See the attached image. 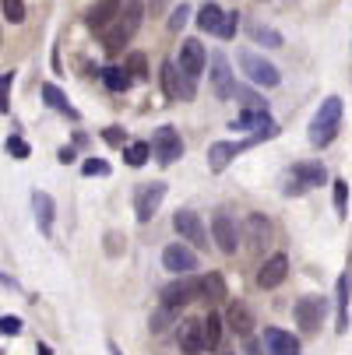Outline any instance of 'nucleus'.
I'll list each match as a JSON object with an SVG mask.
<instances>
[{
    "instance_id": "29",
    "label": "nucleus",
    "mask_w": 352,
    "mask_h": 355,
    "mask_svg": "<svg viewBox=\"0 0 352 355\" xmlns=\"http://www.w3.org/2000/svg\"><path fill=\"white\" fill-rule=\"evenodd\" d=\"M99 78H103V85H106L110 92H127V88H131V74H127L124 67H106Z\"/></svg>"
},
{
    "instance_id": "38",
    "label": "nucleus",
    "mask_w": 352,
    "mask_h": 355,
    "mask_svg": "<svg viewBox=\"0 0 352 355\" xmlns=\"http://www.w3.org/2000/svg\"><path fill=\"white\" fill-rule=\"evenodd\" d=\"M11 81H15L11 71H8V74H0V113H8V88H11Z\"/></svg>"
},
{
    "instance_id": "23",
    "label": "nucleus",
    "mask_w": 352,
    "mask_h": 355,
    "mask_svg": "<svg viewBox=\"0 0 352 355\" xmlns=\"http://www.w3.org/2000/svg\"><path fill=\"white\" fill-rule=\"evenodd\" d=\"M141 18H144V4H141V0H124V15L117 18V25L134 39V32L141 28Z\"/></svg>"
},
{
    "instance_id": "20",
    "label": "nucleus",
    "mask_w": 352,
    "mask_h": 355,
    "mask_svg": "<svg viewBox=\"0 0 352 355\" xmlns=\"http://www.w3.org/2000/svg\"><path fill=\"white\" fill-rule=\"evenodd\" d=\"M292 183H299L303 190L324 187V183H328V173H324L321 162H296V166H292Z\"/></svg>"
},
{
    "instance_id": "18",
    "label": "nucleus",
    "mask_w": 352,
    "mask_h": 355,
    "mask_svg": "<svg viewBox=\"0 0 352 355\" xmlns=\"http://www.w3.org/2000/svg\"><path fill=\"white\" fill-rule=\"evenodd\" d=\"M212 88H215V95H219V98H233L236 81H233L229 60H226L222 53H215V57H212Z\"/></svg>"
},
{
    "instance_id": "46",
    "label": "nucleus",
    "mask_w": 352,
    "mask_h": 355,
    "mask_svg": "<svg viewBox=\"0 0 352 355\" xmlns=\"http://www.w3.org/2000/svg\"><path fill=\"white\" fill-rule=\"evenodd\" d=\"M0 355H4V352H0Z\"/></svg>"
},
{
    "instance_id": "11",
    "label": "nucleus",
    "mask_w": 352,
    "mask_h": 355,
    "mask_svg": "<svg viewBox=\"0 0 352 355\" xmlns=\"http://www.w3.org/2000/svg\"><path fill=\"white\" fill-rule=\"evenodd\" d=\"M120 8H124V0H95V4L85 11V25L92 32H106L120 18Z\"/></svg>"
},
{
    "instance_id": "34",
    "label": "nucleus",
    "mask_w": 352,
    "mask_h": 355,
    "mask_svg": "<svg viewBox=\"0 0 352 355\" xmlns=\"http://www.w3.org/2000/svg\"><path fill=\"white\" fill-rule=\"evenodd\" d=\"M127 74H131V81L134 78H148V67H144V53H131L127 57V67H124Z\"/></svg>"
},
{
    "instance_id": "41",
    "label": "nucleus",
    "mask_w": 352,
    "mask_h": 355,
    "mask_svg": "<svg viewBox=\"0 0 352 355\" xmlns=\"http://www.w3.org/2000/svg\"><path fill=\"white\" fill-rule=\"evenodd\" d=\"M0 331H4V334H18L22 331V320L18 317H0Z\"/></svg>"
},
{
    "instance_id": "40",
    "label": "nucleus",
    "mask_w": 352,
    "mask_h": 355,
    "mask_svg": "<svg viewBox=\"0 0 352 355\" xmlns=\"http://www.w3.org/2000/svg\"><path fill=\"white\" fill-rule=\"evenodd\" d=\"M8 151H15L18 159H25V155H28V144H25L22 137H8Z\"/></svg>"
},
{
    "instance_id": "36",
    "label": "nucleus",
    "mask_w": 352,
    "mask_h": 355,
    "mask_svg": "<svg viewBox=\"0 0 352 355\" xmlns=\"http://www.w3.org/2000/svg\"><path fill=\"white\" fill-rule=\"evenodd\" d=\"M187 18H190V8L180 0V4L173 8V18H169V32H180V28L187 25Z\"/></svg>"
},
{
    "instance_id": "4",
    "label": "nucleus",
    "mask_w": 352,
    "mask_h": 355,
    "mask_svg": "<svg viewBox=\"0 0 352 355\" xmlns=\"http://www.w3.org/2000/svg\"><path fill=\"white\" fill-rule=\"evenodd\" d=\"M265 137H275V134H254V137H246V141H215V144L208 148V169H212V173H222L236 155H243L246 148H254V144L265 141Z\"/></svg>"
},
{
    "instance_id": "1",
    "label": "nucleus",
    "mask_w": 352,
    "mask_h": 355,
    "mask_svg": "<svg viewBox=\"0 0 352 355\" xmlns=\"http://www.w3.org/2000/svg\"><path fill=\"white\" fill-rule=\"evenodd\" d=\"M338 127H342V98L328 95L321 103V110L314 113V120H310V144L314 148H328L338 137Z\"/></svg>"
},
{
    "instance_id": "17",
    "label": "nucleus",
    "mask_w": 352,
    "mask_h": 355,
    "mask_svg": "<svg viewBox=\"0 0 352 355\" xmlns=\"http://www.w3.org/2000/svg\"><path fill=\"white\" fill-rule=\"evenodd\" d=\"M222 324H229V331L240 334V338H250V334H254V327H258V324H254V313H250L240 299L229 302V310H226V320H222Z\"/></svg>"
},
{
    "instance_id": "19",
    "label": "nucleus",
    "mask_w": 352,
    "mask_h": 355,
    "mask_svg": "<svg viewBox=\"0 0 352 355\" xmlns=\"http://www.w3.org/2000/svg\"><path fill=\"white\" fill-rule=\"evenodd\" d=\"M32 208H35V222H39L42 236H53V211H57L53 197H49L46 190H35L32 193Z\"/></svg>"
},
{
    "instance_id": "44",
    "label": "nucleus",
    "mask_w": 352,
    "mask_h": 355,
    "mask_svg": "<svg viewBox=\"0 0 352 355\" xmlns=\"http://www.w3.org/2000/svg\"><path fill=\"white\" fill-rule=\"evenodd\" d=\"M35 355H53V352H49V345H35Z\"/></svg>"
},
{
    "instance_id": "39",
    "label": "nucleus",
    "mask_w": 352,
    "mask_h": 355,
    "mask_svg": "<svg viewBox=\"0 0 352 355\" xmlns=\"http://www.w3.org/2000/svg\"><path fill=\"white\" fill-rule=\"evenodd\" d=\"M103 137H106V144H113V148H124V141H127L120 127H106V130H103Z\"/></svg>"
},
{
    "instance_id": "7",
    "label": "nucleus",
    "mask_w": 352,
    "mask_h": 355,
    "mask_svg": "<svg viewBox=\"0 0 352 355\" xmlns=\"http://www.w3.org/2000/svg\"><path fill=\"white\" fill-rule=\"evenodd\" d=\"M162 200H166V183H162V180L144 183V187L137 190V197H134V215H137V222H152Z\"/></svg>"
},
{
    "instance_id": "9",
    "label": "nucleus",
    "mask_w": 352,
    "mask_h": 355,
    "mask_svg": "<svg viewBox=\"0 0 352 355\" xmlns=\"http://www.w3.org/2000/svg\"><path fill=\"white\" fill-rule=\"evenodd\" d=\"M205 64H208V53H205V46H201L197 39H183L180 42V74L197 81L201 74H205Z\"/></svg>"
},
{
    "instance_id": "2",
    "label": "nucleus",
    "mask_w": 352,
    "mask_h": 355,
    "mask_svg": "<svg viewBox=\"0 0 352 355\" xmlns=\"http://www.w3.org/2000/svg\"><path fill=\"white\" fill-rule=\"evenodd\" d=\"M240 71L246 74V81H254L258 88H275L282 85V74L271 60H265L261 53H254V49H243L240 53Z\"/></svg>"
},
{
    "instance_id": "33",
    "label": "nucleus",
    "mask_w": 352,
    "mask_h": 355,
    "mask_svg": "<svg viewBox=\"0 0 352 355\" xmlns=\"http://www.w3.org/2000/svg\"><path fill=\"white\" fill-rule=\"evenodd\" d=\"M162 92H166L169 98H176V64H173V60L162 64Z\"/></svg>"
},
{
    "instance_id": "27",
    "label": "nucleus",
    "mask_w": 352,
    "mask_h": 355,
    "mask_svg": "<svg viewBox=\"0 0 352 355\" xmlns=\"http://www.w3.org/2000/svg\"><path fill=\"white\" fill-rule=\"evenodd\" d=\"M148 155H152V144H144V141H134V144H124V162L141 169L148 162Z\"/></svg>"
},
{
    "instance_id": "25",
    "label": "nucleus",
    "mask_w": 352,
    "mask_h": 355,
    "mask_svg": "<svg viewBox=\"0 0 352 355\" xmlns=\"http://www.w3.org/2000/svg\"><path fill=\"white\" fill-rule=\"evenodd\" d=\"M180 324V310H173V306H156V313H152V320H148V327H152V334H162V331H169V327H176Z\"/></svg>"
},
{
    "instance_id": "14",
    "label": "nucleus",
    "mask_w": 352,
    "mask_h": 355,
    "mask_svg": "<svg viewBox=\"0 0 352 355\" xmlns=\"http://www.w3.org/2000/svg\"><path fill=\"white\" fill-rule=\"evenodd\" d=\"M285 278H289V257L285 253H271V257L261 264V271H258V285L261 288H278Z\"/></svg>"
},
{
    "instance_id": "28",
    "label": "nucleus",
    "mask_w": 352,
    "mask_h": 355,
    "mask_svg": "<svg viewBox=\"0 0 352 355\" xmlns=\"http://www.w3.org/2000/svg\"><path fill=\"white\" fill-rule=\"evenodd\" d=\"M250 35H254V42H265L268 49H282L285 46L282 32H275L271 25H250Z\"/></svg>"
},
{
    "instance_id": "24",
    "label": "nucleus",
    "mask_w": 352,
    "mask_h": 355,
    "mask_svg": "<svg viewBox=\"0 0 352 355\" xmlns=\"http://www.w3.org/2000/svg\"><path fill=\"white\" fill-rule=\"evenodd\" d=\"M201 341H205V352L219 348V341H222V317L219 313H208L201 320Z\"/></svg>"
},
{
    "instance_id": "43",
    "label": "nucleus",
    "mask_w": 352,
    "mask_h": 355,
    "mask_svg": "<svg viewBox=\"0 0 352 355\" xmlns=\"http://www.w3.org/2000/svg\"><path fill=\"white\" fill-rule=\"evenodd\" d=\"M60 162H64V166L74 162V148H60Z\"/></svg>"
},
{
    "instance_id": "5",
    "label": "nucleus",
    "mask_w": 352,
    "mask_h": 355,
    "mask_svg": "<svg viewBox=\"0 0 352 355\" xmlns=\"http://www.w3.org/2000/svg\"><path fill=\"white\" fill-rule=\"evenodd\" d=\"M152 155H156L159 166H173V162L183 155V137H180L176 127L166 123V127L156 130V137H152Z\"/></svg>"
},
{
    "instance_id": "30",
    "label": "nucleus",
    "mask_w": 352,
    "mask_h": 355,
    "mask_svg": "<svg viewBox=\"0 0 352 355\" xmlns=\"http://www.w3.org/2000/svg\"><path fill=\"white\" fill-rule=\"evenodd\" d=\"M42 98H46V103L53 106V110H60V113H67V116H78V113L67 106V95H64L57 85H42Z\"/></svg>"
},
{
    "instance_id": "31",
    "label": "nucleus",
    "mask_w": 352,
    "mask_h": 355,
    "mask_svg": "<svg viewBox=\"0 0 352 355\" xmlns=\"http://www.w3.org/2000/svg\"><path fill=\"white\" fill-rule=\"evenodd\" d=\"M0 8H4V18L11 25H22L25 21V0H0Z\"/></svg>"
},
{
    "instance_id": "13",
    "label": "nucleus",
    "mask_w": 352,
    "mask_h": 355,
    "mask_svg": "<svg viewBox=\"0 0 352 355\" xmlns=\"http://www.w3.org/2000/svg\"><path fill=\"white\" fill-rule=\"evenodd\" d=\"M240 239H246V246H254V250H265L271 243V222H268V215L250 211L243 218V236Z\"/></svg>"
},
{
    "instance_id": "21",
    "label": "nucleus",
    "mask_w": 352,
    "mask_h": 355,
    "mask_svg": "<svg viewBox=\"0 0 352 355\" xmlns=\"http://www.w3.org/2000/svg\"><path fill=\"white\" fill-rule=\"evenodd\" d=\"M197 295H205L208 302H222V299H229V292H226V278H222L219 271H208L205 278H197Z\"/></svg>"
},
{
    "instance_id": "22",
    "label": "nucleus",
    "mask_w": 352,
    "mask_h": 355,
    "mask_svg": "<svg viewBox=\"0 0 352 355\" xmlns=\"http://www.w3.org/2000/svg\"><path fill=\"white\" fill-rule=\"evenodd\" d=\"M349 292H352V278L349 275H342L338 278V288H335V302H338V334H345L349 331Z\"/></svg>"
},
{
    "instance_id": "3",
    "label": "nucleus",
    "mask_w": 352,
    "mask_h": 355,
    "mask_svg": "<svg viewBox=\"0 0 352 355\" xmlns=\"http://www.w3.org/2000/svg\"><path fill=\"white\" fill-rule=\"evenodd\" d=\"M173 229H176L180 243H187L190 250H208V229H205V222H201L197 211L180 208V211L173 215Z\"/></svg>"
},
{
    "instance_id": "10",
    "label": "nucleus",
    "mask_w": 352,
    "mask_h": 355,
    "mask_svg": "<svg viewBox=\"0 0 352 355\" xmlns=\"http://www.w3.org/2000/svg\"><path fill=\"white\" fill-rule=\"evenodd\" d=\"M292 317H296V324L303 327L307 334H314V331L321 327V320H324V299H317V295H303V299H296Z\"/></svg>"
},
{
    "instance_id": "15",
    "label": "nucleus",
    "mask_w": 352,
    "mask_h": 355,
    "mask_svg": "<svg viewBox=\"0 0 352 355\" xmlns=\"http://www.w3.org/2000/svg\"><path fill=\"white\" fill-rule=\"evenodd\" d=\"M176 341H180V352L183 355H201L205 352V341H201V320L187 317L176 324Z\"/></svg>"
},
{
    "instance_id": "6",
    "label": "nucleus",
    "mask_w": 352,
    "mask_h": 355,
    "mask_svg": "<svg viewBox=\"0 0 352 355\" xmlns=\"http://www.w3.org/2000/svg\"><path fill=\"white\" fill-rule=\"evenodd\" d=\"M162 268H166L169 275H176V278L194 275V271H197V253H194L187 243H169V246L162 250Z\"/></svg>"
},
{
    "instance_id": "42",
    "label": "nucleus",
    "mask_w": 352,
    "mask_h": 355,
    "mask_svg": "<svg viewBox=\"0 0 352 355\" xmlns=\"http://www.w3.org/2000/svg\"><path fill=\"white\" fill-rule=\"evenodd\" d=\"M166 4H169V0H148V8H152V15H159V11H166Z\"/></svg>"
},
{
    "instance_id": "8",
    "label": "nucleus",
    "mask_w": 352,
    "mask_h": 355,
    "mask_svg": "<svg viewBox=\"0 0 352 355\" xmlns=\"http://www.w3.org/2000/svg\"><path fill=\"white\" fill-rule=\"evenodd\" d=\"M212 239H215V246L226 253V257H233V253L240 250V229L229 218V211H215L212 215Z\"/></svg>"
},
{
    "instance_id": "26",
    "label": "nucleus",
    "mask_w": 352,
    "mask_h": 355,
    "mask_svg": "<svg viewBox=\"0 0 352 355\" xmlns=\"http://www.w3.org/2000/svg\"><path fill=\"white\" fill-rule=\"evenodd\" d=\"M222 15H226V11H222L219 4H212V0H208V4L197 11V28H201V32H219Z\"/></svg>"
},
{
    "instance_id": "37",
    "label": "nucleus",
    "mask_w": 352,
    "mask_h": 355,
    "mask_svg": "<svg viewBox=\"0 0 352 355\" xmlns=\"http://www.w3.org/2000/svg\"><path fill=\"white\" fill-rule=\"evenodd\" d=\"M81 173H85V176H110V166H106L103 159H88V162L81 166Z\"/></svg>"
},
{
    "instance_id": "35",
    "label": "nucleus",
    "mask_w": 352,
    "mask_h": 355,
    "mask_svg": "<svg viewBox=\"0 0 352 355\" xmlns=\"http://www.w3.org/2000/svg\"><path fill=\"white\" fill-rule=\"evenodd\" d=\"M236 28H240V15H236V11H229V15H222V25H219V32H215V35L233 39V35H236Z\"/></svg>"
},
{
    "instance_id": "45",
    "label": "nucleus",
    "mask_w": 352,
    "mask_h": 355,
    "mask_svg": "<svg viewBox=\"0 0 352 355\" xmlns=\"http://www.w3.org/2000/svg\"><path fill=\"white\" fill-rule=\"evenodd\" d=\"M106 348H110V355H124V352H120V345H117V341H110V345H106Z\"/></svg>"
},
{
    "instance_id": "12",
    "label": "nucleus",
    "mask_w": 352,
    "mask_h": 355,
    "mask_svg": "<svg viewBox=\"0 0 352 355\" xmlns=\"http://www.w3.org/2000/svg\"><path fill=\"white\" fill-rule=\"evenodd\" d=\"M162 306H173V310H180V306H187V302H194L197 299V278H190V275H183V278H176V282H169L166 288H162Z\"/></svg>"
},
{
    "instance_id": "32",
    "label": "nucleus",
    "mask_w": 352,
    "mask_h": 355,
    "mask_svg": "<svg viewBox=\"0 0 352 355\" xmlns=\"http://www.w3.org/2000/svg\"><path fill=\"white\" fill-rule=\"evenodd\" d=\"M331 187H335V211H338V218H345V211H349V183L335 180Z\"/></svg>"
},
{
    "instance_id": "16",
    "label": "nucleus",
    "mask_w": 352,
    "mask_h": 355,
    "mask_svg": "<svg viewBox=\"0 0 352 355\" xmlns=\"http://www.w3.org/2000/svg\"><path fill=\"white\" fill-rule=\"evenodd\" d=\"M265 348L268 355H299V338L282 327H265Z\"/></svg>"
}]
</instances>
